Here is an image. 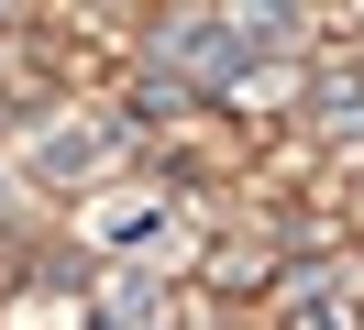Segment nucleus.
Returning <instances> with one entry per match:
<instances>
[{"label": "nucleus", "instance_id": "nucleus-1", "mask_svg": "<svg viewBox=\"0 0 364 330\" xmlns=\"http://www.w3.org/2000/svg\"><path fill=\"white\" fill-rule=\"evenodd\" d=\"M287 330H353V319H342V308H298Z\"/></svg>", "mask_w": 364, "mask_h": 330}]
</instances>
